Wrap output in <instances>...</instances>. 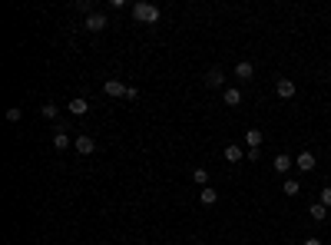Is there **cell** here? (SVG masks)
<instances>
[{
  "instance_id": "1",
  "label": "cell",
  "mask_w": 331,
  "mask_h": 245,
  "mask_svg": "<svg viewBox=\"0 0 331 245\" xmlns=\"http://www.w3.org/2000/svg\"><path fill=\"white\" fill-rule=\"evenodd\" d=\"M133 17H136L139 24H159L163 10H159L156 4H133Z\"/></svg>"
},
{
  "instance_id": "2",
  "label": "cell",
  "mask_w": 331,
  "mask_h": 245,
  "mask_svg": "<svg viewBox=\"0 0 331 245\" xmlns=\"http://www.w3.org/2000/svg\"><path fill=\"white\" fill-rule=\"evenodd\" d=\"M83 27H86L90 33H100V30H106V27H109V17H106V13H90V17L83 20Z\"/></svg>"
},
{
  "instance_id": "3",
  "label": "cell",
  "mask_w": 331,
  "mask_h": 245,
  "mask_svg": "<svg viewBox=\"0 0 331 245\" xmlns=\"http://www.w3.org/2000/svg\"><path fill=\"white\" fill-rule=\"evenodd\" d=\"M295 93H298V86H295V80H275V96H281V100H295Z\"/></svg>"
},
{
  "instance_id": "4",
  "label": "cell",
  "mask_w": 331,
  "mask_h": 245,
  "mask_svg": "<svg viewBox=\"0 0 331 245\" xmlns=\"http://www.w3.org/2000/svg\"><path fill=\"white\" fill-rule=\"evenodd\" d=\"M73 149L80 152V156H90V152L96 149V139H93V136H86V132H83V136H76V139H73Z\"/></svg>"
},
{
  "instance_id": "5",
  "label": "cell",
  "mask_w": 331,
  "mask_h": 245,
  "mask_svg": "<svg viewBox=\"0 0 331 245\" xmlns=\"http://www.w3.org/2000/svg\"><path fill=\"white\" fill-rule=\"evenodd\" d=\"M295 166H298L301 172H312L315 166H318V159L312 156V149H305V152H298V156H295Z\"/></svg>"
},
{
  "instance_id": "6",
  "label": "cell",
  "mask_w": 331,
  "mask_h": 245,
  "mask_svg": "<svg viewBox=\"0 0 331 245\" xmlns=\"http://www.w3.org/2000/svg\"><path fill=\"white\" fill-rule=\"evenodd\" d=\"M103 93H106V96H126V93H129V86H126L123 80H106V83H103Z\"/></svg>"
},
{
  "instance_id": "7",
  "label": "cell",
  "mask_w": 331,
  "mask_h": 245,
  "mask_svg": "<svg viewBox=\"0 0 331 245\" xmlns=\"http://www.w3.org/2000/svg\"><path fill=\"white\" fill-rule=\"evenodd\" d=\"M292 166H295V159L288 156V152H278V156L272 159V169H275V172H281V176H285V172L292 169Z\"/></svg>"
},
{
  "instance_id": "8",
  "label": "cell",
  "mask_w": 331,
  "mask_h": 245,
  "mask_svg": "<svg viewBox=\"0 0 331 245\" xmlns=\"http://www.w3.org/2000/svg\"><path fill=\"white\" fill-rule=\"evenodd\" d=\"M206 86H209V90H219V86H225V73H222L219 66H212V70L206 73Z\"/></svg>"
},
{
  "instance_id": "9",
  "label": "cell",
  "mask_w": 331,
  "mask_h": 245,
  "mask_svg": "<svg viewBox=\"0 0 331 245\" xmlns=\"http://www.w3.org/2000/svg\"><path fill=\"white\" fill-rule=\"evenodd\" d=\"M67 109H70V113H73V116H86V113H90V103L83 100V96H73Z\"/></svg>"
},
{
  "instance_id": "10",
  "label": "cell",
  "mask_w": 331,
  "mask_h": 245,
  "mask_svg": "<svg viewBox=\"0 0 331 245\" xmlns=\"http://www.w3.org/2000/svg\"><path fill=\"white\" fill-rule=\"evenodd\" d=\"M222 100H225V106H238V103H242V90L238 86H225Z\"/></svg>"
},
{
  "instance_id": "11",
  "label": "cell",
  "mask_w": 331,
  "mask_h": 245,
  "mask_svg": "<svg viewBox=\"0 0 331 245\" xmlns=\"http://www.w3.org/2000/svg\"><path fill=\"white\" fill-rule=\"evenodd\" d=\"M252 76H255V66H252L249 60L235 63V80H252Z\"/></svg>"
},
{
  "instance_id": "12",
  "label": "cell",
  "mask_w": 331,
  "mask_h": 245,
  "mask_svg": "<svg viewBox=\"0 0 331 245\" xmlns=\"http://www.w3.org/2000/svg\"><path fill=\"white\" fill-rule=\"evenodd\" d=\"M199 202H202V206H215V202H219V192H215L212 186L199 189Z\"/></svg>"
},
{
  "instance_id": "13",
  "label": "cell",
  "mask_w": 331,
  "mask_h": 245,
  "mask_svg": "<svg viewBox=\"0 0 331 245\" xmlns=\"http://www.w3.org/2000/svg\"><path fill=\"white\" fill-rule=\"evenodd\" d=\"M308 212H312V219H315V222H325V219H331V209H328V206H321V202H315V206L308 209Z\"/></svg>"
},
{
  "instance_id": "14",
  "label": "cell",
  "mask_w": 331,
  "mask_h": 245,
  "mask_svg": "<svg viewBox=\"0 0 331 245\" xmlns=\"http://www.w3.org/2000/svg\"><path fill=\"white\" fill-rule=\"evenodd\" d=\"M245 146H249V149H262V132L258 129H245Z\"/></svg>"
},
{
  "instance_id": "15",
  "label": "cell",
  "mask_w": 331,
  "mask_h": 245,
  "mask_svg": "<svg viewBox=\"0 0 331 245\" xmlns=\"http://www.w3.org/2000/svg\"><path fill=\"white\" fill-rule=\"evenodd\" d=\"M225 159H229V163H242V159H245V152H242V146H235V143H229V146H225Z\"/></svg>"
},
{
  "instance_id": "16",
  "label": "cell",
  "mask_w": 331,
  "mask_h": 245,
  "mask_svg": "<svg viewBox=\"0 0 331 245\" xmlns=\"http://www.w3.org/2000/svg\"><path fill=\"white\" fill-rule=\"evenodd\" d=\"M53 146H56V152L70 149V132H53Z\"/></svg>"
},
{
  "instance_id": "17",
  "label": "cell",
  "mask_w": 331,
  "mask_h": 245,
  "mask_svg": "<svg viewBox=\"0 0 331 245\" xmlns=\"http://www.w3.org/2000/svg\"><path fill=\"white\" fill-rule=\"evenodd\" d=\"M56 113H60L56 103H43V106H40V116H43V120H56Z\"/></svg>"
},
{
  "instance_id": "18",
  "label": "cell",
  "mask_w": 331,
  "mask_h": 245,
  "mask_svg": "<svg viewBox=\"0 0 331 245\" xmlns=\"http://www.w3.org/2000/svg\"><path fill=\"white\" fill-rule=\"evenodd\" d=\"M192 179H195V186L206 189L209 186V169H202V166H199V169H192Z\"/></svg>"
},
{
  "instance_id": "19",
  "label": "cell",
  "mask_w": 331,
  "mask_h": 245,
  "mask_svg": "<svg viewBox=\"0 0 331 245\" xmlns=\"http://www.w3.org/2000/svg\"><path fill=\"white\" fill-rule=\"evenodd\" d=\"M298 192H301L298 179H285V195H298Z\"/></svg>"
},
{
  "instance_id": "20",
  "label": "cell",
  "mask_w": 331,
  "mask_h": 245,
  "mask_svg": "<svg viewBox=\"0 0 331 245\" xmlns=\"http://www.w3.org/2000/svg\"><path fill=\"white\" fill-rule=\"evenodd\" d=\"M7 120H10V123H20V120H24V109H20V106H10V109H7Z\"/></svg>"
},
{
  "instance_id": "21",
  "label": "cell",
  "mask_w": 331,
  "mask_h": 245,
  "mask_svg": "<svg viewBox=\"0 0 331 245\" xmlns=\"http://www.w3.org/2000/svg\"><path fill=\"white\" fill-rule=\"evenodd\" d=\"M76 7H80V10L86 13V17H90V13H96V10H93V4H90V0H76Z\"/></svg>"
},
{
  "instance_id": "22",
  "label": "cell",
  "mask_w": 331,
  "mask_h": 245,
  "mask_svg": "<svg viewBox=\"0 0 331 245\" xmlns=\"http://www.w3.org/2000/svg\"><path fill=\"white\" fill-rule=\"evenodd\" d=\"M321 206H328V209H331V186L321 189Z\"/></svg>"
},
{
  "instance_id": "23",
  "label": "cell",
  "mask_w": 331,
  "mask_h": 245,
  "mask_svg": "<svg viewBox=\"0 0 331 245\" xmlns=\"http://www.w3.org/2000/svg\"><path fill=\"white\" fill-rule=\"evenodd\" d=\"M301 245H321V239H305Z\"/></svg>"
},
{
  "instance_id": "24",
  "label": "cell",
  "mask_w": 331,
  "mask_h": 245,
  "mask_svg": "<svg viewBox=\"0 0 331 245\" xmlns=\"http://www.w3.org/2000/svg\"><path fill=\"white\" fill-rule=\"evenodd\" d=\"M328 222H331V219H328Z\"/></svg>"
}]
</instances>
